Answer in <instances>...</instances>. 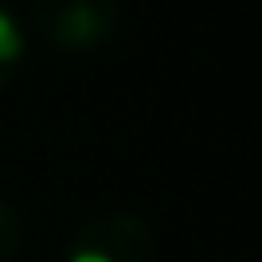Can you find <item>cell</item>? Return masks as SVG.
Instances as JSON below:
<instances>
[{
	"instance_id": "1",
	"label": "cell",
	"mask_w": 262,
	"mask_h": 262,
	"mask_svg": "<svg viewBox=\"0 0 262 262\" xmlns=\"http://www.w3.org/2000/svg\"><path fill=\"white\" fill-rule=\"evenodd\" d=\"M33 29L61 53H90L115 37L119 0H33Z\"/></svg>"
},
{
	"instance_id": "2",
	"label": "cell",
	"mask_w": 262,
	"mask_h": 262,
	"mask_svg": "<svg viewBox=\"0 0 262 262\" xmlns=\"http://www.w3.org/2000/svg\"><path fill=\"white\" fill-rule=\"evenodd\" d=\"M70 246H86L106 262H156V233L143 217L111 209L78 225Z\"/></svg>"
},
{
	"instance_id": "3",
	"label": "cell",
	"mask_w": 262,
	"mask_h": 262,
	"mask_svg": "<svg viewBox=\"0 0 262 262\" xmlns=\"http://www.w3.org/2000/svg\"><path fill=\"white\" fill-rule=\"evenodd\" d=\"M25 237V221L12 205H0V262H12Z\"/></svg>"
},
{
	"instance_id": "4",
	"label": "cell",
	"mask_w": 262,
	"mask_h": 262,
	"mask_svg": "<svg viewBox=\"0 0 262 262\" xmlns=\"http://www.w3.org/2000/svg\"><path fill=\"white\" fill-rule=\"evenodd\" d=\"M20 45H25V37H20L16 20L0 8V66H12V61L20 57Z\"/></svg>"
},
{
	"instance_id": "5",
	"label": "cell",
	"mask_w": 262,
	"mask_h": 262,
	"mask_svg": "<svg viewBox=\"0 0 262 262\" xmlns=\"http://www.w3.org/2000/svg\"><path fill=\"white\" fill-rule=\"evenodd\" d=\"M66 262H106V258H98L94 250H86V246H70V258Z\"/></svg>"
},
{
	"instance_id": "6",
	"label": "cell",
	"mask_w": 262,
	"mask_h": 262,
	"mask_svg": "<svg viewBox=\"0 0 262 262\" xmlns=\"http://www.w3.org/2000/svg\"><path fill=\"white\" fill-rule=\"evenodd\" d=\"M8 78H12V66H0V90L8 86Z\"/></svg>"
}]
</instances>
